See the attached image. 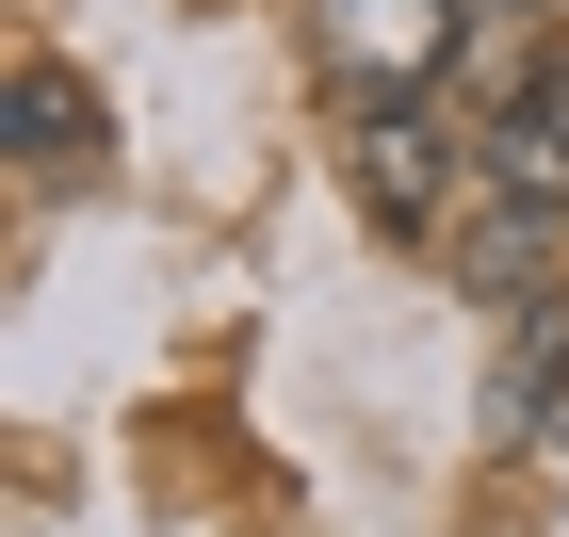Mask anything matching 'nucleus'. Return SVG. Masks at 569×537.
Instances as JSON below:
<instances>
[{
	"label": "nucleus",
	"instance_id": "obj_1",
	"mask_svg": "<svg viewBox=\"0 0 569 537\" xmlns=\"http://www.w3.org/2000/svg\"><path fill=\"white\" fill-rule=\"evenodd\" d=\"M456 49H472V0H309V66L342 82V115L456 82Z\"/></svg>",
	"mask_w": 569,
	"mask_h": 537
},
{
	"label": "nucleus",
	"instance_id": "obj_2",
	"mask_svg": "<svg viewBox=\"0 0 569 537\" xmlns=\"http://www.w3.org/2000/svg\"><path fill=\"white\" fill-rule=\"evenodd\" d=\"M342 179H358V212H375V228H407V245H423V228L456 212V179H472V147H439L423 115L391 98V115H358V131H342Z\"/></svg>",
	"mask_w": 569,
	"mask_h": 537
},
{
	"label": "nucleus",
	"instance_id": "obj_3",
	"mask_svg": "<svg viewBox=\"0 0 569 537\" xmlns=\"http://www.w3.org/2000/svg\"><path fill=\"white\" fill-rule=\"evenodd\" d=\"M472 196H488V212L569 228V66H553V98H521V115H488V131H472Z\"/></svg>",
	"mask_w": 569,
	"mask_h": 537
},
{
	"label": "nucleus",
	"instance_id": "obj_4",
	"mask_svg": "<svg viewBox=\"0 0 569 537\" xmlns=\"http://www.w3.org/2000/svg\"><path fill=\"white\" fill-rule=\"evenodd\" d=\"M98 147H114V131H98V82L66 66V49H17V163H33V179H82Z\"/></svg>",
	"mask_w": 569,
	"mask_h": 537
},
{
	"label": "nucleus",
	"instance_id": "obj_5",
	"mask_svg": "<svg viewBox=\"0 0 569 537\" xmlns=\"http://www.w3.org/2000/svg\"><path fill=\"white\" fill-rule=\"evenodd\" d=\"M553 17H537V0H472V49H456V82L488 98V115H521V98H553Z\"/></svg>",
	"mask_w": 569,
	"mask_h": 537
},
{
	"label": "nucleus",
	"instance_id": "obj_6",
	"mask_svg": "<svg viewBox=\"0 0 569 537\" xmlns=\"http://www.w3.org/2000/svg\"><path fill=\"white\" fill-rule=\"evenodd\" d=\"M537 440H553V456H569V375H553V407H537Z\"/></svg>",
	"mask_w": 569,
	"mask_h": 537
}]
</instances>
